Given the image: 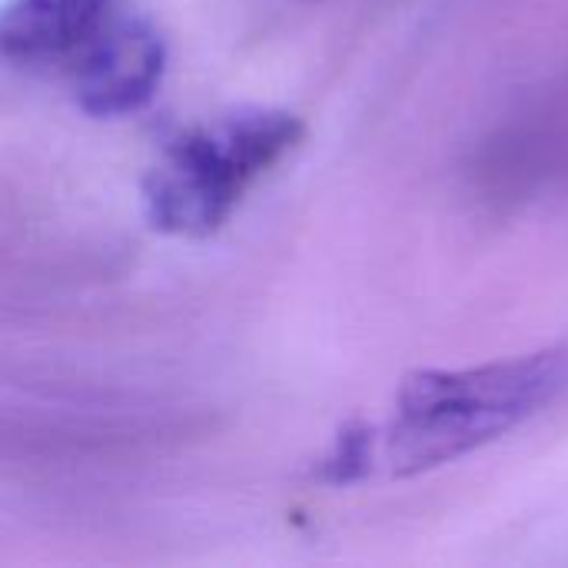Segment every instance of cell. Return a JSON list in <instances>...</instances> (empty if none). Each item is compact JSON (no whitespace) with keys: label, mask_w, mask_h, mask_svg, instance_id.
Instances as JSON below:
<instances>
[{"label":"cell","mask_w":568,"mask_h":568,"mask_svg":"<svg viewBox=\"0 0 568 568\" xmlns=\"http://www.w3.org/2000/svg\"><path fill=\"white\" fill-rule=\"evenodd\" d=\"M568 393V343L473 369L413 373L386 436L393 473L416 476L463 459Z\"/></svg>","instance_id":"6da1fadb"},{"label":"cell","mask_w":568,"mask_h":568,"mask_svg":"<svg viewBox=\"0 0 568 568\" xmlns=\"http://www.w3.org/2000/svg\"><path fill=\"white\" fill-rule=\"evenodd\" d=\"M303 140L300 116L286 110H236L176 136L143 183L146 216L163 233H216L243 193Z\"/></svg>","instance_id":"7a4b0ae2"},{"label":"cell","mask_w":568,"mask_h":568,"mask_svg":"<svg viewBox=\"0 0 568 568\" xmlns=\"http://www.w3.org/2000/svg\"><path fill=\"white\" fill-rule=\"evenodd\" d=\"M166 43L146 20L103 23L83 47L77 100L93 116H126L150 103L163 80Z\"/></svg>","instance_id":"3957f363"},{"label":"cell","mask_w":568,"mask_h":568,"mask_svg":"<svg viewBox=\"0 0 568 568\" xmlns=\"http://www.w3.org/2000/svg\"><path fill=\"white\" fill-rule=\"evenodd\" d=\"M116 0H3L0 60L47 63L70 57L97 37Z\"/></svg>","instance_id":"277c9868"}]
</instances>
